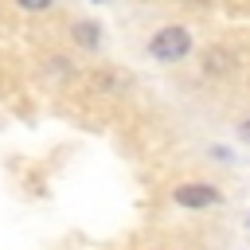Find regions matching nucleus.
<instances>
[{"mask_svg":"<svg viewBox=\"0 0 250 250\" xmlns=\"http://www.w3.org/2000/svg\"><path fill=\"white\" fill-rule=\"evenodd\" d=\"M188 51H191V31L180 27V23H168V27H160V31L148 39V55H152L156 62H176V59H184Z\"/></svg>","mask_w":250,"mask_h":250,"instance_id":"f257e3e1","label":"nucleus"},{"mask_svg":"<svg viewBox=\"0 0 250 250\" xmlns=\"http://www.w3.org/2000/svg\"><path fill=\"white\" fill-rule=\"evenodd\" d=\"M90 86H94L98 94H109V98H117V94H125L129 78H125V74H117V70H98V74H90Z\"/></svg>","mask_w":250,"mask_h":250,"instance_id":"7ed1b4c3","label":"nucleus"},{"mask_svg":"<svg viewBox=\"0 0 250 250\" xmlns=\"http://www.w3.org/2000/svg\"><path fill=\"white\" fill-rule=\"evenodd\" d=\"M238 137H242V141H246V145H250V117H246V121H242V125H238Z\"/></svg>","mask_w":250,"mask_h":250,"instance_id":"0eeeda50","label":"nucleus"},{"mask_svg":"<svg viewBox=\"0 0 250 250\" xmlns=\"http://www.w3.org/2000/svg\"><path fill=\"white\" fill-rule=\"evenodd\" d=\"M172 199L180 207H215L219 203V188H211V184H180L172 191Z\"/></svg>","mask_w":250,"mask_h":250,"instance_id":"f03ea898","label":"nucleus"},{"mask_svg":"<svg viewBox=\"0 0 250 250\" xmlns=\"http://www.w3.org/2000/svg\"><path fill=\"white\" fill-rule=\"evenodd\" d=\"M203 62H207V74H227L230 70V55L227 51H207Z\"/></svg>","mask_w":250,"mask_h":250,"instance_id":"39448f33","label":"nucleus"},{"mask_svg":"<svg viewBox=\"0 0 250 250\" xmlns=\"http://www.w3.org/2000/svg\"><path fill=\"white\" fill-rule=\"evenodd\" d=\"M70 35H74V43H78V47H86V51L102 47V27H98V23H90V20H78V23L70 27Z\"/></svg>","mask_w":250,"mask_h":250,"instance_id":"20e7f679","label":"nucleus"},{"mask_svg":"<svg viewBox=\"0 0 250 250\" xmlns=\"http://www.w3.org/2000/svg\"><path fill=\"white\" fill-rule=\"evenodd\" d=\"M20 8H23V12H43L47 0H20Z\"/></svg>","mask_w":250,"mask_h":250,"instance_id":"423d86ee","label":"nucleus"}]
</instances>
